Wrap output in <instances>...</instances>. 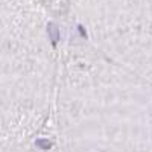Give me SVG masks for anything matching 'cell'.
<instances>
[{
  "instance_id": "obj_1",
  "label": "cell",
  "mask_w": 152,
  "mask_h": 152,
  "mask_svg": "<svg viewBox=\"0 0 152 152\" xmlns=\"http://www.w3.org/2000/svg\"><path fill=\"white\" fill-rule=\"evenodd\" d=\"M47 35L50 38V43H52V47L55 49L58 41H59V38H61V34H59V28L56 26V24L53 23H49L47 24Z\"/></svg>"
},
{
  "instance_id": "obj_2",
  "label": "cell",
  "mask_w": 152,
  "mask_h": 152,
  "mask_svg": "<svg viewBox=\"0 0 152 152\" xmlns=\"http://www.w3.org/2000/svg\"><path fill=\"white\" fill-rule=\"evenodd\" d=\"M35 146L43 149V151H47V149H50L53 146V142L47 140V138H37V140H35Z\"/></svg>"
},
{
  "instance_id": "obj_3",
  "label": "cell",
  "mask_w": 152,
  "mask_h": 152,
  "mask_svg": "<svg viewBox=\"0 0 152 152\" xmlns=\"http://www.w3.org/2000/svg\"><path fill=\"white\" fill-rule=\"evenodd\" d=\"M78 31H79V35H81V37L84 38V40H85V38L88 37V35H87V31H85V29H84V28L81 26V24H79V26H78Z\"/></svg>"
}]
</instances>
